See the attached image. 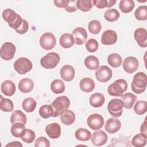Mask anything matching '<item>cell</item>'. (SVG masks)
<instances>
[{
	"mask_svg": "<svg viewBox=\"0 0 147 147\" xmlns=\"http://www.w3.org/2000/svg\"><path fill=\"white\" fill-rule=\"evenodd\" d=\"M1 90L5 95L11 96L15 93L16 87L15 84L11 80H6L1 84Z\"/></svg>",
	"mask_w": 147,
	"mask_h": 147,
	"instance_id": "cell-20",
	"label": "cell"
},
{
	"mask_svg": "<svg viewBox=\"0 0 147 147\" xmlns=\"http://www.w3.org/2000/svg\"><path fill=\"white\" fill-rule=\"evenodd\" d=\"M53 110V117H57L60 115L61 113L67 109L70 105V100L66 96H60L56 98L51 104Z\"/></svg>",
	"mask_w": 147,
	"mask_h": 147,
	"instance_id": "cell-3",
	"label": "cell"
},
{
	"mask_svg": "<svg viewBox=\"0 0 147 147\" xmlns=\"http://www.w3.org/2000/svg\"><path fill=\"white\" fill-rule=\"evenodd\" d=\"M75 44V39L72 34L64 33L60 38V44L64 48H69Z\"/></svg>",
	"mask_w": 147,
	"mask_h": 147,
	"instance_id": "cell-26",
	"label": "cell"
},
{
	"mask_svg": "<svg viewBox=\"0 0 147 147\" xmlns=\"http://www.w3.org/2000/svg\"><path fill=\"white\" fill-rule=\"evenodd\" d=\"M88 29L91 33L94 34H98L102 29L101 24L98 20H92L88 24Z\"/></svg>",
	"mask_w": 147,
	"mask_h": 147,
	"instance_id": "cell-44",
	"label": "cell"
},
{
	"mask_svg": "<svg viewBox=\"0 0 147 147\" xmlns=\"http://www.w3.org/2000/svg\"><path fill=\"white\" fill-rule=\"evenodd\" d=\"M95 84L94 81L90 78H83L79 83V87L81 90L84 92H90L95 88Z\"/></svg>",
	"mask_w": 147,
	"mask_h": 147,
	"instance_id": "cell-21",
	"label": "cell"
},
{
	"mask_svg": "<svg viewBox=\"0 0 147 147\" xmlns=\"http://www.w3.org/2000/svg\"><path fill=\"white\" fill-rule=\"evenodd\" d=\"M123 103L121 99L115 98L111 99L108 103L107 110L113 117H119L123 112Z\"/></svg>",
	"mask_w": 147,
	"mask_h": 147,
	"instance_id": "cell-7",
	"label": "cell"
},
{
	"mask_svg": "<svg viewBox=\"0 0 147 147\" xmlns=\"http://www.w3.org/2000/svg\"><path fill=\"white\" fill-rule=\"evenodd\" d=\"M86 48L89 52H95L98 50L99 44L98 41L94 38L89 39L86 43Z\"/></svg>",
	"mask_w": 147,
	"mask_h": 147,
	"instance_id": "cell-45",
	"label": "cell"
},
{
	"mask_svg": "<svg viewBox=\"0 0 147 147\" xmlns=\"http://www.w3.org/2000/svg\"><path fill=\"white\" fill-rule=\"evenodd\" d=\"M29 29V24L28 22L24 19H23L22 20V23L21 25V26L18 28L17 29L15 30L16 32L20 34H23L26 33Z\"/></svg>",
	"mask_w": 147,
	"mask_h": 147,
	"instance_id": "cell-47",
	"label": "cell"
},
{
	"mask_svg": "<svg viewBox=\"0 0 147 147\" xmlns=\"http://www.w3.org/2000/svg\"><path fill=\"white\" fill-rule=\"evenodd\" d=\"M16 51V46L13 43L6 42L2 45L0 49L1 57L6 61L10 60L14 57Z\"/></svg>",
	"mask_w": 147,
	"mask_h": 147,
	"instance_id": "cell-9",
	"label": "cell"
},
{
	"mask_svg": "<svg viewBox=\"0 0 147 147\" xmlns=\"http://www.w3.org/2000/svg\"><path fill=\"white\" fill-rule=\"evenodd\" d=\"M75 138L81 141H88L91 138V134L89 130L84 128H79L75 131Z\"/></svg>",
	"mask_w": 147,
	"mask_h": 147,
	"instance_id": "cell-30",
	"label": "cell"
},
{
	"mask_svg": "<svg viewBox=\"0 0 147 147\" xmlns=\"http://www.w3.org/2000/svg\"><path fill=\"white\" fill-rule=\"evenodd\" d=\"M127 88V82L123 79H119L116 80L108 87L107 92L111 96H122Z\"/></svg>",
	"mask_w": 147,
	"mask_h": 147,
	"instance_id": "cell-4",
	"label": "cell"
},
{
	"mask_svg": "<svg viewBox=\"0 0 147 147\" xmlns=\"http://www.w3.org/2000/svg\"><path fill=\"white\" fill-rule=\"evenodd\" d=\"M1 96L0 102V109L2 111L5 112H11L13 110L14 106L11 100L7 98H3Z\"/></svg>",
	"mask_w": 147,
	"mask_h": 147,
	"instance_id": "cell-39",
	"label": "cell"
},
{
	"mask_svg": "<svg viewBox=\"0 0 147 147\" xmlns=\"http://www.w3.org/2000/svg\"><path fill=\"white\" fill-rule=\"evenodd\" d=\"M91 142L95 146H99L106 143L108 140L107 134L102 130L96 131L93 133L91 138Z\"/></svg>",
	"mask_w": 147,
	"mask_h": 147,
	"instance_id": "cell-16",
	"label": "cell"
},
{
	"mask_svg": "<svg viewBox=\"0 0 147 147\" xmlns=\"http://www.w3.org/2000/svg\"><path fill=\"white\" fill-rule=\"evenodd\" d=\"M69 0H55L54 4L56 6L60 8H65L68 5Z\"/></svg>",
	"mask_w": 147,
	"mask_h": 147,
	"instance_id": "cell-49",
	"label": "cell"
},
{
	"mask_svg": "<svg viewBox=\"0 0 147 147\" xmlns=\"http://www.w3.org/2000/svg\"><path fill=\"white\" fill-rule=\"evenodd\" d=\"M147 136L139 133L135 135L131 140V144L135 147L144 146L146 144Z\"/></svg>",
	"mask_w": 147,
	"mask_h": 147,
	"instance_id": "cell-34",
	"label": "cell"
},
{
	"mask_svg": "<svg viewBox=\"0 0 147 147\" xmlns=\"http://www.w3.org/2000/svg\"><path fill=\"white\" fill-rule=\"evenodd\" d=\"M7 146H16V147H21L22 146V144L19 142V141H13V142H11L10 143H9L7 144L6 145V147H7Z\"/></svg>",
	"mask_w": 147,
	"mask_h": 147,
	"instance_id": "cell-51",
	"label": "cell"
},
{
	"mask_svg": "<svg viewBox=\"0 0 147 147\" xmlns=\"http://www.w3.org/2000/svg\"><path fill=\"white\" fill-rule=\"evenodd\" d=\"M75 113L69 110L66 109L60 114L61 121L65 125H72L75 122Z\"/></svg>",
	"mask_w": 147,
	"mask_h": 147,
	"instance_id": "cell-23",
	"label": "cell"
},
{
	"mask_svg": "<svg viewBox=\"0 0 147 147\" xmlns=\"http://www.w3.org/2000/svg\"><path fill=\"white\" fill-rule=\"evenodd\" d=\"M84 65L86 68L90 70H95L99 68V61L98 59L92 55L87 56L84 60Z\"/></svg>",
	"mask_w": 147,
	"mask_h": 147,
	"instance_id": "cell-28",
	"label": "cell"
},
{
	"mask_svg": "<svg viewBox=\"0 0 147 147\" xmlns=\"http://www.w3.org/2000/svg\"><path fill=\"white\" fill-rule=\"evenodd\" d=\"M26 121L27 119L25 114L19 110L14 111L10 117V122L12 124L17 122H20L25 125Z\"/></svg>",
	"mask_w": 147,
	"mask_h": 147,
	"instance_id": "cell-27",
	"label": "cell"
},
{
	"mask_svg": "<svg viewBox=\"0 0 147 147\" xmlns=\"http://www.w3.org/2000/svg\"><path fill=\"white\" fill-rule=\"evenodd\" d=\"M2 16L3 20L8 23L9 26L15 30L19 28L22 23L23 19L21 17L11 9H5Z\"/></svg>",
	"mask_w": 147,
	"mask_h": 147,
	"instance_id": "cell-1",
	"label": "cell"
},
{
	"mask_svg": "<svg viewBox=\"0 0 147 147\" xmlns=\"http://www.w3.org/2000/svg\"><path fill=\"white\" fill-rule=\"evenodd\" d=\"M121 127V123L118 119L110 118L106 122L105 129L110 134H114L117 132Z\"/></svg>",
	"mask_w": 147,
	"mask_h": 147,
	"instance_id": "cell-17",
	"label": "cell"
},
{
	"mask_svg": "<svg viewBox=\"0 0 147 147\" xmlns=\"http://www.w3.org/2000/svg\"><path fill=\"white\" fill-rule=\"evenodd\" d=\"M122 57L118 53H111L107 57V62L109 65L114 68L119 67L122 63Z\"/></svg>",
	"mask_w": 147,
	"mask_h": 147,
	"instance_id": "cell-36",
	"label": "cell"
},
{
	"mask_svg": "<svg viewBox=\"0 0 147 147\" xmlns=\"http://www.w3.org/2000/svg\"><path fill=\"white\" fill-rule=\"evenodd\" d=\"M33 68L32 62L26 57H20L14 63V68L19 74L24 75L31 71Z\"/></svg>",
	"mask_w": 147,
	"mask_h": 147,
	"instance_id": "cell-6",
	"label": "cell"
},
{
	"mask_svg": "<svg viewBox=\"0 0 147 147\" xmlns=\"http://www.w3.org/2000/svg\"><path fill=\"white\" fill-rule=\"evenodd\" d=\"M88 126L92 130H96L101 129L104 124L103 117L99 114H91L87 119Z\"/></svg>",
	"mask_w": 147,
	"mask_h": 147,
	"instance_id": "cell-11",
	"label": "cell"
},
{
	"mask_svg": "<svg viewBox=\"0 0 147 147\" xmlns=\"http://www.w3.org/2000/svg\"><path fill=\"white\" fill-rule=\"evenodd\" d=\"M105 98L104 95L99 92H96L92 94L89 99V102L91 106L94 107H100L105 103Z\"/></svg>",
	"mask_w": 147,
	"mask_h": 147,
	"instance_id": "cell-24",
	"label": "cell"
},
{
	"mask_svg": "<svg viewBox=\"0 0 147 147\" xmlns=\"http://www.w3.org/2000/svg\"><path fill=\"white\" fill-rule=\"evenodd\" d=\"M134 2L132 0H121L119 4V8L124 13H130L134 7Z\"/></svg>",
	"mask_w": 147,
	"mask_h": 147,
	"instance_id": "cell-31",
	"label": "cell"
},
{
	"mask_svg": "<svg viewBox=\"0 0 147 147\" xmlns=\"http://www.w3.org/2000/svg\"><path fill=\"white\" fill-rule=\"evenodd\" d=\"M112 75V70L106 65H102L99 67L95 72V77L96 79L101 83H105L110 80Z\"/></svg>",
	"mask_w": 147,
	"mask_h": 147,
	"instance_id": "cell-10",
	"label": "cell"
},
{
	"mask_svg": "<svg viewBox=\"0 0 147 147\" xmlns=\"http://www.w3.org/2000/svg\"><path fill=\"white\" fill-rule=\"evenodd\" d=\"M78 8L76 6V1L75 0H69L67 7L65 10L69 13L75 12L77 10Z\"/></svg>",
	"mask_w": 147,
	"mask_h": 147,
	"instance_id": "cell-48",
	"label": "cell"
},
{
	"mask_svg": "<svg viewBox=\"0 0 147 147\" xmlns=\"http://www.w3.org/2000/svg\"><path fill=\"white\" fill-rule=\"evenodd\" d=\"M120 14L115 9H107L104 14L105 20L109 22H114L119 18Z\"/></svg>",
	"mask_w": 147,
	"mask_h": 147,
	"instance_id": "cell-38",
	"label": "cell"
},
{
	"mask_svg": "<svg viewBox=\"0 0 147 147\" xmlns=\"http://www.w3.org/2000/svg\"><path fill=\"white\" fill-rule=\"evenodd\" d=\"M75 69L70 65H65L60 69V76L63 80L66 82H70L75 77Z\"/></svg>",
	"mask_w": 147,
	"mask_h": 147,
	"instance_id": "cell-19",
	"label": "cell"
},
{
	"mask_svg": "<svg viewBox=\"0 0 147 147\" xmlns=\"http://www.w3.org/2000/svg\"><path fill=\"white\" fill-rule=\"evenodd\" d=\"M147 85V76L142 72H138L133 77L131 82V90L136 94L145 91Z\"/></svg>",
	"mask_w": 147,
	"mask_h": 147,
	"instance_id": "cell-2",
	"label": "cell"
},
{
	"mask_svg": "<svg viewBox=\"0 0 147 147\" xmlns=\"http://www.w3.org/2000/svg\"><path fill=\"white\" fill-rule=\"evenodd\" d=\"M140 132L141 134L147 136V129H146V118L145 119L144 122L142 123L140 127Z\"/></svg>",
	"mask_w": 147,
	"mask_h": 147,
	"instance_id": "cell-50",
	"label": "cell"
},
{
	"mask_svg": "<svg viewBox=\"0 0 147 147\" xmlns=\"http://www.w3.org/2000/svg\"><path fill=\"white\" fill-rule=\"evenodd\" d=\"M93 6V2L91 0H78L76 1L77 8L83 12L89 11Z\"/></svg>",
	"mask_w": 147,
	"mask_h": 147,
	"instance_id": "cell-35",
	"label": "cell"
},
{
	"mask_svg": "<svg viewBox=\"0 0 147 147\" xmlns=\"http://www.w3.org/2000/svg\"><path fill=\"white\" fill-rule=\"evenodd\" d=\"M75 39V43L76 45H82L87 40V33L86 29L82 27L75 28L72 32Z\"/></svg>",
	"mask_w": 147,
	"mask_h": 147,
	"instance_id": "cell-15",
	"label": "cell"
},
{
	"mask_svg": "<svg viewBox=\"0 0 147 147\" xmlns=\"http://www.w3.org/2000/svg\"><path fill=\"white\" fill-rule=\"evenodd\" d=\"M134 37L138 45L143 48L147 47V31L145 29L139 28L134 33Z\"/></svg>",
	"mask_w": 147,
	"mask_h": 147,
	"instance_id": "cell-13",
	"label": "cell"
},
{
	"mask_svg": "<svg viewBox=\"0 0 147 147\" xmlns=\"http://www.w3.org/2000/svg\"><path fill=\"white\" fill-rule=\"evenodd\" d=\"M116 0H94L92 1L93 5L97 8L103 9L105 7H111L115 3Z\"/></svg>",
	"mask_w": 147,
	"mask_h": 147,
	"instance_id": "cell-43",
	"label": "cell"
},
{
	"mask_svg": "<svg viewBox=\"0 0 147 147\" xmlns=\"http://www.w3.org/2000/svg\"><path fill=\"white\" fill-rule=\"evenodd\" d=\"M51 89L55 94H58L63 93L65 90L64 83L60 79H55L51 83Z\"/></svg>",
	"mask_w": 147,
	"mask_h": 147,
	"instance_id": "cell-32",
	"label": "cell"
},
{
	"mask_svg": "<svg viewBox=\"0 0 147 147\" xmlns=\"http://www.w3.org/2000/svg\"><path fill=\"white\" fill-rule=\"evenodd\" d=\"M117 38V34L114 30H106L102 35L101 42L106 45H113L116 43Z\"/></svg>",
	"mask_w": 147,
	"mask_h": 147,
	"instance_id": "cell-14",
	"label": "cell"
},
{
	"mask_svg": "<svg viewBox=\"0 0 147 147\" xmlns=\"http://www.w3.org/2000/svg\"><path fill=\"white\" fill-rule=\"evenodd\" d=\"M34 146L36 147H49L50 143L46 137L41 136L37 138L34 142Z\"/></svg>",
	"mask_w": 147,
	"mask_h": 147,
	"instance_id": "cell-46",
	"label": "cell"
},
{
	"mask_svg": "<svg viewBox=\"0 0 147 147\" xmlns=\"http://www.w3.org/2000/svg\"><path fill=\"white\" fill-rule=\"evenodd\" d=\"M147 110V102L145 100H138L134 106V112L139 115L144 114Z\"/></svg>",
	"mask_w": 147,
	"mask_h": 147,
	"instance_id": "cell-41",
	"label": "cell"
},
{
	"mask_svg": "<svg viewBox=\"0 0 147 147\" xmlns=\"http://www.w3.org/2000/svg\"><path fill=\"white\" fill-rule=\"evenodd\" d=\"M40 45L45 50H51L56 45V38L53 34L50 32L44 33L40 38Z\"/></svg>",
	"mask_w": 147,
	"mask_h": 147,
	"instance_id": "cell-8",
	"label": "cell"
},
{
	"mask_svg": "<svg viewBox=\"0 0 147 147\" xmlns=\"http://www.w3.org/2000/svg\"><path fill=\"white\" fill-rule=\"evenodd\" d=\"M35 138L36 134L34 131L28 129H25L21 136V140L24 142L28 144H30L33 142Z\"/></svg>",
	"mask_w": 147,
	"mask_h": 147,
	"instance_id": "cell-40",
	"label": "cell"
},
{
	"mask_svg": "<svg viewBox=\"0 0 147 147\" xmlns=\"http://www.w3.org/2000/svg\"><path fill=\"white\" fill-rule=\"evenodd\" d=\"M45 132L52 139L58 138L61 135V126L57 123L48 124L45 127Z\"/></svg>",
	"mask_w": 147,
	"mask_h": 147,
	"instance_id": "cell-18",
	"label": "cell"
},
{
	"mask_svg": "<svg viewBox=\"0 0 147 147\" xmlns=\"http://www.w3.org/2000/svg\"><path fill=\"white\" fill-rule=\"evenodd\" d=\"M139 62L137 58L133 56L126 57L122 64V67L125 72L129 74L134 72L138 67Z\"/></svg>",
	"mask_w": 147,
	"mask_h": 147,
	"instance_id": "cell-12",
	"label": "cell"
},
{
	"mask_svg": "<svg viewBox=\"0 0 147 147\" xmlns=\"http://www.w3.org/2000/svg\"><path fill=\"white\" fill-rule=\"evenodd\" d=\"M40 115L44 119H47L53 116V110L51 105H44L40 107L39 109Z\"/></svg>",
	"mask_w": 147,
	"mask_h": 147,
	"instance_id": "cell-37",
	"label": "cell"
},
{
	"mask_svg": "<svg viewBox=\"0 0 147 147\" xmlns=\"http://www.w3.org/2000/svg\"><path fill=\"white\" fill-rule=\"evenodd\" d=\"M60 57L56 52H50L42 57L40 60V64L46 69L55 68L60 62Z\"/></svg>",
	"mask_w": 147,
	"mask_h": 147,
	"instance_id": "cell-5",
	"label": "cell"
},
{
	"mask_svg": "<svg viewBox=\"0 0 147 147\" xmlns=\"http://www.w3.org/2000/svg\"><path fill=\"white\" fill-rule=\"evenodd\" d=\"M34 87V83L32 80L29 78L21 79L18 83V89L23 93L30 92Z\"/></svg>",
	"mask_w": 147,
	"mask_h": 147,
	"instance_id": "cell-22",
	"label": "cell"
},
{
	"mask_svg": "<svg viewBox=\"0 0 147 147\" xmlns=\"http://www.w3.org/2000/svg\"><path fill=\"white\" fill-rule=\"evenodd\" d=\"M121 97L123 107L127 109L132 108L137 100V96L131 92L125 93L124 95H122Z\"/></svg>",
	"mask_w": 147,
	"mask_h": 147,
	"instance_id": "cell-25",
	"label": "cell"
},
{
	"mask_svg": "<svg viewBox=\"0 0 147 147\" xmlns=\"http://www.w3.org/2000/svg\"><path fill=\"white\" fill-rule=\"evenodd\" d=\"M25 129L26 128L24 124L20 122H17L12 125L10 129V131L12 136L14 137L21 138V136Z\"/></svg>",
	"mask_w": 147,
	"mask_h": 147,
	"instance_id": "cell-33",
	"label": "cell"
},
{
	"mask_svg": "<svg viewBox=\"0 0 147 147\" xmlns=\"http://www.w3.org/2000/svg\"><path fill=\"white\" fill-rule=\"evenodd\" d=\"M134 16L138 20L145 21L147 18V6H139L134 12Z\"/></svg>",
	"mask_w": 147,
	"mask_h": 147,
	"instance_id": "cell-42",
	"label": "cell"
},
{
	"mask_svg": "<svg viewBox=\"0 0 147 147\" xmlns=\"http://www.w3.org/2000/svg\"><path fill=\"white\" fill-rule=\"evenodd\" d=\"M36 105V101L32 98H25L22 103V107L23 110L27 113L33 112L35 110Z\"/></svg>",
	"mask_w": 147,
	"mask_h": 147,
	"instance_id": "cell-29",
	"label": "cell"
}]
</instances>
